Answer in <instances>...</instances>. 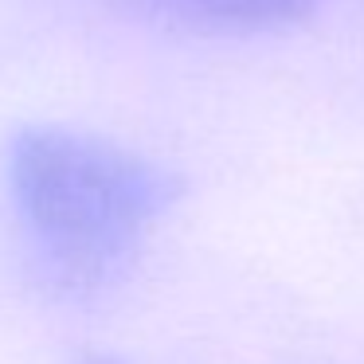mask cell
<instances>
[{
	"mask_svg": "<svg viewBox=\"0 0 364 364\" xmlns=\"http://www.w3.org/2000/svg\"><path fill=\"white\" fill-rule=\"evenodd\" d=\"M4 192L36 282L98 301L134 274L149 231L184 200V176L102 134L32 122L4 145Z\"/></svg>",
	"mask_w": 364,
	"mask_h": 364,
	"instance_id": "cell-1",
	"label": "cell"
},
{
	"mask_svg": "<svg viewBox=\"0 0 364 364\" xmlns=\"http://www.w3.org/2000/svg\"><path fill=\"white\" fill-rule=\"evenodd\" d=\"M75 364H126L122 356H114V353H82Z\"/></svg>",
	"mask_w": 364,
	"mask_h": 364,
	"instance_id": "cell-3",
	"label": "cell"
},
{
	"mask_svg": "<svg viewBox=\"0 0 364 364\" xmlns=\"http://www.w3.org/2000/svg\"><path fill=\"white\" fill-rule=\"evenodd\" d=\"M145 20L184 32L212 36H267L286 32L317 12L321 0H106Z\"/></svg>",
	"mask_w": 364,
	"mask_h": 364,
	"instance_id": "cell-2",
	"label": "cell"
}]
</instances>
